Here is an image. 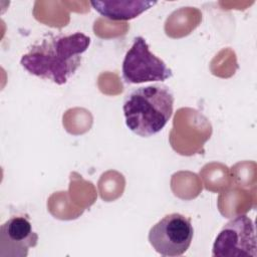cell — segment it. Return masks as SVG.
<instances>
[{"mask_svg": "<svg viewBox=\"0 0 257 257\" xmlns=\"http://www.w3.org/2000/svg\"><path fill=\"white\" fill-rule=\"evenodd\" d=\"M122 78L127 84L165 81L173 76L172 69L164 60L151 52L146 39L137 36L126 51L121 65Z\"/></svg>", "mask_w": 257, "mask_h": 257, "instance_id": "3", "label": "cell"}, {"mask_svg": "<svg viewBox=\"0 0 257 257\" xmlns=\"http://www.w3.org/2000/svg\"><path fill=\"white\" fill-rule=\"evenodd\" d=\"M37 243L38 234L25 217H12L0 227L1 257H26L29 248L35 247Z\"/></svg>", "mask_w": 257, "mask_h": 257, "instance_id": "6", "label": "cell"}, {"mask_svg": "<svg viewBox=\"0 0 257 257\" xmlns=\"http://www.w3.org/2000/svg\"><path fill=\"white\" fill-rule=\"evenodd\" d=\"M175 97L168 85L156 83L126 94L122 111L131 132L149 138L160 133L173 114Z\"/></svg>", "mask_w": 257, "mask_h": 257, "instance_id": "2", "label": "cell"}, {"mask_svg": "<svg viewBox=\"0 0 257 257\" xmlns=\"http://www.w3.org/2000/svg\"><path fill=\"white\" fill-rule=\"evenodd\" d=\"M156 4L157 1L145 0H110L90 2V5L96 12L112 21H126L134 19Z\"/></svg>", "mask_w": 257, "mask_h": 257, "instance_id": "7", "label": "cell"}, {"mask_svg": "<svg viewBox=\"0 0 257 257\" xmlns=\"http://www.w3.org/2000/svg\"><path fill=\"white\" fill-rule=\"evenodd\" d=\"M214 257L257 256L254 222L247 215H238L227 222L217 235L212 249Z\"/></svg>", "mask_w": 257, "mask_h": 257, "instance_id": "5", "label": "cell"}, {"mask_svg": "<svg viewBox=\"0 0 257 257\" xmlns=\"http://www.w3.org/2000/svg\"><path fill=\"white\" fill-rule=\"evenodd\" d=\"M194 236L190 218L180 213L164 216L149 231V242L162 256H181L189 249Z\"/></svg>", "mask_w": 257, "mask_h": 257, "instance_id": "4", "label": "cell"}, {"mask_svg": "<svg viewBox=\"0 0 257 257\" xmlns=\"http://www.w3.org/2000/svg\"><path fill=\"white\" fill-rule=\"evenodd\" d=\"M89 44L90 38L81 32L48 35L22 55L20 64L30 74L62 85L80 66Z\"/></svg>", "mask_w": 257, "mask_h": 257, "instance_id": "1", "label": "cell"}]
</instances>
